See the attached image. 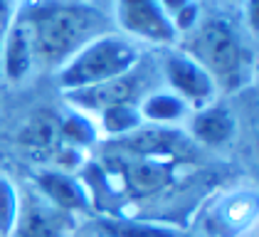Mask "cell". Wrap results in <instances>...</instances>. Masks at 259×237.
<instances>
[{"mask_svg":"<svg viewBox=\"0 0 259 237\" xmlns=\"http://www.w3.org/2000/svg\"><path fill=\"white\" fill-rule=\"evenodd\" d=\"M97 230L101 232V237H190L185 230L158 222V220H141V217L119 215L99 217Z\"/></svg>","mask_w":259,"mask_h":237,"instance_id":"cell-12","label":"cell"},{"mask_svg":"<svg viewBox=\"0 0 259 237\" xmlns=\"http://www.w3.org/2000/svg\"><path fill=\"white\" fill-rule=\"evenodd\" d=\"M134 74V72H131ZM126 74L119 79H109L101 84H92L84 89H74V92H64L67 101L77 109V111H104L114 104H123V101H139L136 99V84L134 77Z\"/></svg>","mask_w":259,"mask_h":237,"instance_id":"cell-9","label":"cell"},{"mask_svg":"<svg viewBox=\"0 0 259 237\" xmlns=\"http://www.w3.org/2000/svg\"><path fill=\"white\" fill-rule=\"evenodd\" d=\"M141 62V50L134 40L116 32H104L89 40L67 59L57 72L62 92H74L92 84L131 74Z\"/></svg>","mask_w":259,"mask_h":237,"instance_id":"cell-3","label":"cell"},{"mask_svg":"<svg viewBox=\"0 0 259 237\" xmlns=\"http://www.w3.org/2000/svg\"><path fill=\"white\" fill-rule=\"evenodd\" d=\"M99 126L106 136L114 138H126L136 134L139 129H143L139 101H123V104H114L99 111Z\"/></svg>","mask_w":259,"mask_h":237,"instance_id":"cell-14","label":"cell"},{"mask_svg":"<svg viewBox=\"0 0 259 237\" xmlns=\"http://www.w3.org/2000/svg\"><path fill=\"white\" fill-rule=\"evenodd\" d=\"M0 59H3V74L13 84L27 79L30 72L37 67L35 64V52H32V42H30V32H27V25H25V20L20 15V8H18L15 18L10 22V30L5 35L3 50H0Z\"/></svg>","mask_w":259,"mask_h":237,"instance_id":"cell-8","label":"cell"},{"mask_svg":"<svg viewBox=\"0 0 259 237\" xmlns=\"http://www.w3.org/2000/svg\"><path fill=\"white\" fill-rule=\"evenodd\" d=\"M160 10L178 35H188L200 22V3L198 0H158Z\"/></svg>","mask_w":259,"mask_h":237,"instance_id":"cell-16","label":"cell"},{"mask_svg":"<svg viewBox=\"0 0 259 237\" xmlns=\"http://www.w3.org/2000/svg\"><path fill=\"white\" fill-rule=\"evenodd\" d=\"M77 217L60 210L37 190L20 193V210L10 237H72Z\"/></svg>","mask_w":259,"mask_h":237,"instance_id":"cell-5","label":"cell"},{"mask_svg":"<svg viewBox=\"0 0 259 237\" xmlns=\"http://www.w3.org/2000/svg\"><path fill=\"white\" fill-rule=\"evenodd\" d=\"M180 50L205 67L218 89H237L247 79L249 55L239 32L225 18H200Z\"/></svg>","mask_w":259,"mask_h":237,"instance_id":"cell-2","label":"cell"},{"mask_svg":"<svg viewBox=\"0 0 259 237\" xmlns=\"http://www.w3.org/2000/svg\"><path fill=\"white\" fill-rule=\"evenodd\" d=\"M116 15L128 40L134 37L153 45H170L178 40V32L160 10L158 0H119Z\"/></svg>","mask_w":259,"mask_h":237,"instance_id":"cell-6","label":"cell"},{"mask_svg":"<svg viewBox=\"0 0 259 237\" xmlns=\"http://www.w3.org/2000/svg\"><path fill=\"white\" fill-rule=\"evenodd\" d=\"M60 136H62V143L69 146V148H84L89 143H94L99 138V126L87 116L84 111H72L67 116L60 118Z\"/></svg>","mask_w":259,"mask_h":237,"instance_id":"cell-15","label":"cell"},{"mask_svg":"<svg viewBox=\"0 0 259 237\" xmlns=\"http://www.w3.org/2000/svg\"><path fill=\"white\" fill-rule=\"evenodd\" d=\"M139 109L143 121H151L158 129L178 124L180 118H185V114H188V104L180 97H176L170 89L168 92H151L148 97H143L139 101Z\"/></svg>","mask_w":259,"mask_h":237,"instance_id":"cell-13","label":"cell"},{"mask_svg":"<svg viewBox=\"0 0 259 237\" xmlns=\"http://www.w3.org/2000/svg\"><path fill=\"white\" fill-rule=\"evenodd\" d=\"M235 131H237V121L232 116V111L218 101L200 106L190 116V136L202 146H212V148L225 146L232 141Z\"/></svg>","mask_w":259,"mask_h":237,"instance_id":"cell-10","label":"cell"},{"mask_svg":"<svg viewBox=\"0 0 259 237\" xmlns=\"http://www.w3.org/2000/svg\"><path fill=\"white\" fill-rule=\"evenodd\" d=\"M20 210V190L8 176H0V237H10Z\"/></svg>","mask_w":259,"mask_h":237,"instance_id":"cell-17","label":"cell"},{"mask_svg":"<svg viewBox=\"0 0 259 237\" xmlns=\"http://www.w3.org/2000/svg\"><path fill=\"white\" fill-rule=\"evenodd\" d=\"M27 25L35 64L60 69L79 47L97 35L109 32L106 15L87 3L67 0H37L20 8Z\"/></svg>","mask_w":259,"mask_h":237,"instance_id":"cell-1","label":"cell"},{"mask_svg":"<svg viewBox=\"0 0 259 237\" xmlns=\"http://www.w3.org/2000/svg\"><path fill=\"white\" fill-rule=\"evenodd\" d=\"M163 77L168 82L170 92L180 97L188 106H207L218 97V84L205 72V67L198 64L183 50H173L163 57Z\"/></svg>","mask_w":259,"mask_h":237,"instance_id":"cell-4","label":"cell"},{"mask_svg":"<svg viewBox=\"0 0 259 237\" xmlns=\"http://www.w3.org/2000/svg\"><path fill=\"white\" fill-rule=\"evenodd\" d=\"M35 183H37V193L42 198H47L52 205H57L60 210L69 213V215L79 217L92 210V198H89L84 180L62 171V168L40 171L35 176Z\"/></svg>","mask_w":259,"mask_h":237,"instance_id":"cell-7","label":"cell"},{"mask_svg":"<svg viewBox=\"0 0 259 237\" xmlns=\"http://www.w3.org/2000/svg\"><path fill=\"white\" fill-rule=\"evenodd\" d=\"M254 220V195L252 193H235L230 195L207 222V230L215 237H235L247 230Z\"/></svg>","mask_w":259,"mask_h":237,"instance_id":"cell-11","label":"cell"},{"mask_svg":"<svg viewBox=\"0 0 259 237\" xmlns=\"http://www.w3.org/2000/svg\"><path fill=\"white\" fill-rule=\"evenodd\" d=\"M244 25L252 35H257L259 25V0H244Z\"/></svg>","mask_w":259,"mask_h":237,"instance_id":"cell-19","label":"cell"},{"mask_svg":"<svg viewBox=\"0 0 259 237\" xmlns=\"http://www.w3.org/2000/svg\"><path fill=\"white\" fill-rule=\"evenodd\" d=\"M18 8H15V0H0V50H3V42H5V35L10 30V22L15 18Z\"/></svg>","mask_w":259,"mask_h":237,"instance_id":"cell-18","label":"cell"}]
</instances>
